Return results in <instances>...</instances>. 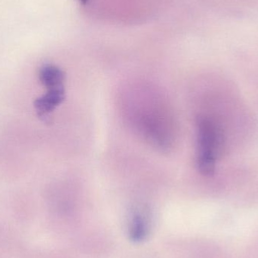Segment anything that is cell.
<instances>
[{
  "instance_id": "obj_1",
  "label": "cell",
  "mask_w": 258,
  "mask_h": 258,
  "mask_svg": "<svg viewBox=\"0 0 258 258\" xmlns=\"http://www.w3.org/2000/svg\"><path fill=\"white\" fill-rule=\"evenodd\" d=\"M198 132L199 171L205 176H212L215 171L217 156L223 143V135L218 125L207 117L199 118Z\"/></svg>"
},
{
  "instance_id": "obj_2",
  "label": "cell",
  "mask_w": 258,
  "mask_h": 258,
  "mask_svg": "<svg viewBox=\"0 0 258 258\" xmlns=\"http://www.w3.org/2000/svg\"><path fill=\"white\" fill-rule=\"evenodd\" d=\"M65 98L63 86L48 89V92L35 101L34 106L38 115L42 118H47L48 113L60 105Z\"/></svg>"
},
{
  "instance_id": "obj_3",
  "label": "cell",
  "mask_w": 258,
  "mask_h": 258,
  "mask_svg": "<svg viewBox=\"0 0 258 258\" xmlns=\"http://www.w3.org/2000/svg\"><path fill=\"white\" fill-rule=\"evenodd\" d=\"M65 74L62 70L52 65L43 67L39 72V80L43 86L49 89L63 86Z\"/></svg>"
},
{
  "instance_id": "obj_4",
  "label": "cell",
  "mask_w": 258,
  "mask_h": 258,
  "mask_svg": "<svg viewBox=\"0 0 258 258\" xmlns=\"http://www.w3.org/2000/svg\"><path fill=\"white\" fill-rule=\"evenodd\" d=\"M80 1L83 3V4H85V3H87L88 0H80Z\"/></svg>"
}]
</instances>
